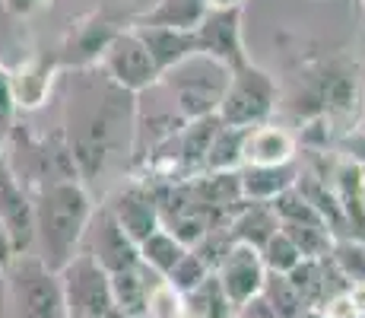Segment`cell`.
<instances>
[{
    "label": "cell",
    "mask_w": 365,
    "mask_h": 318,
    "mask_svg": "<svg viewBox=\"0 0 365 318\" xmlns=\"http://www.w3.org/2000/svg\"><path fill=\"white\" fill-rule=\"evenodd\" d=\"M67 102H64V137L73 153L80 179L96 182L108 172L118 156L133 150L137 131V96L115 86L99 67L67 70Z\"/></svg>",
    "instance_id": "cell-1"
},
{
    "label": "cell",
    "mask_w": 365,
    "mask_h": 318,
    "mask_svg": "<svg viewBox=\"0 0 365 318\" xmlns=\"http://www.w3.org/2000/svg\"><path fill=\"white\" fill-rule=\"evenodd\" d=\"M35 201V245L32 252L51 271H61L83 245L89 220L96 214L89 185L80 179L51 182L32 191Z\"/></svg>",
    "instance_id": "cell-2"
},
{
    "label": "cell",
    "mask_w": 365,
    "mask_h": 318,
    "mask_svg": "<svg viewBox=\"0 0 365 318\" xmlns=\"http://www.w3.org/2000/svg\"><path fill=\"white\" fill-rule=\"evenodd\" d=\"M4 162L29 191H38L41 185H51V182L80 179L64 131L32 134V127L16 121V118L10 121V127H6Z\"/></svg>",
    "instance_id": "cell-3"
},
{
    "label": "cell",
    "mask_w": 365,
    "mask_h": 318,
    "mask_svg": "<svg viewBox=\"0 0 365 318\" xmlns=\"http://www.w3.org/2000/svg\"><path fill=\"white\" fill-rule=\"evenodd\" d=\"M4 277V318H67L58 271L35 252L16 254Z\"/></svg>",
    "instance_id": "cell-4"
},
{
    "label": "cell",
    "mask_w": 365,
    "mask_h": 318,
    "mask_svg": "<svg viewBox=\"0 0 365 318\" xmlns=\"http://www.w3.org/2000/svg\"><path fill=\"white\" fill-rule=\"evenodd\" d=\"M137 10H128L121 4H102L89 13H80L67 23L61 45L54 48L61 61V70H89L99 67L102 54L124 29L133 26Z\"/></svg>",
    "instance_id": "cell-5"
},
{
    "label": "cell",
    "mask_w": 365,
    "mask_h": 318,
    "mask_svg": "<svg viewBox=\"0 0 365 318\" xmlns=\"http://www.w3.org/2000/svg\"><path fill=\"white\" fill-rule=\"evenodd\" d=\"M229 74L232 70H226L220 61L207 58V54H191L178 67L163 74L159 86H165L168 96L175 99V111L185 121H194V118L216 115L220 99L226 93Z\"/></svg>",
    "instance_id": "cell-6"
},
{
    "label": "cell",
    "mask_w": 365,
    "mask_h": 318,
    "mask_svg": "<svg viewBox=\"0 0 365 318\" xmlns=\"http://www.w3.org/2000/svg\"><path fill=\"white\" fill-rule=\"evenodd\" d=\"M277 105H279V83L273 80V74H267L264 67L248 61L245 67L229 74L216 118L226 127H255L270 121L277 115Z\"/></svg>",
    "instance_id": "cell-7"
},
{
    "label": "cell",
    "mask_w": 365,
    "mask_h": 318,
    "mask_svg": "<svg viewBox=\"0 0 365 318\" xmlns=\"http://www.w3.org/2000/svg\"><path fill=\"white\" fill-rule=\"evenodd\" d=\"M58 277H61L67 318H105L115 309L108 271L86 249L76 252L58 271Z\"/></svg>",
    "instance_id": "cell-8"
},
{
    "label": "cell",
    "mask_w": 365,
    "mask_h": 318,
    "mask_svg": "<svg viewBox=\"0 0 365 318\" xmlns=\"http://www.w3.org/2000/svg\"><path fill=\"white\" fill-rule=\"evenodd\" d=\"M99 70L115 83V86L128 89L133 96L146 93V89H156L159 80H163V74L156 70V64H153L150 51H146V45L140 41V35L133 26L124 29L108 45V51H105L102 61H99Z\"/></svg>",
    "instance_id": "cell-9"
},
{
    "label": "cell",
    "mask_w": 365,
    "mask_h": 318,
    "mask_svg": "<svg viewBox=\"0 0 365 318\" xmlns=\"http://www.w3.org/2000/svg\"><path fill=\"white\" fill-rule=\"evenodd\" d=\"M194 41H197V54L220 61L226 70H238L251 61L248 51H245L242 6H235V10H207V16L194 29Z\"/></svg>",
    "instance_id": "cell-10"
},
{
    "label": "cell",
    "mask_w": 365,
    "mask_h": 318,
    "mask_svg": "<svg viewBox=\"0 0 365 318\" xmlns=\"http://www.w3.org/2000/svg\"><path fill=\"white\" fill-rule=\"evenodd\" d=\"M105 207L111 210L121 229L128 232L133 242H143L150 232H156L163 226V217H159V201H156V191H153L150 182L143 179H133L128 185H118L108 194Z\"/></svg>",
    "instance_id": "cell-11"
},
{
    "label": "cell",
    "mask_w": 365,
    "mask_h": 318,
    "mask_svg": "<svg viewBox=\"0 0 365 318\" xmlns=\"http://www.w3.org/2000/svg\"><path fill=\"white\" fill-rule=\"evenodd\" d=\"M93 254L96 261L105 267L108 274H118V271H128V267L140 264V252H137V242L121 229V223L111 217V210L105 207H96L93 220H89V229L83 236V245Z\"/></svg>",
    "instance_id": "cell-12"
},
{
    "label": "cell",
    "mask_w": 365,
    "mask_h": 318,
    "mask_svg": "<svg viewBox=\"0 0 365 318\" xmlns=\"http://www.w3.org/2000/svg\"><path fill=\"white\" fill-rule=\"evenodd\" d=\"M0 226H4L6 239H10L13 252L26 254L35 245V201L32 191L10 172L4 159H0Z\"/></svg>",
    "instance_id": "cell-13"
},
{
    "label": "cell",
    "mask_w": 365,
    "mask_h": 318,
    "mask_svg": "<svg viewBox=\"0 0 365 318\" xmlns=\"http://www.w3.org/2000/svg\"><path fill=\"white\" fill-rule=\"evenodd\" d=\"M58 74H61V61L58 51H51V48H35L16 67H10V86L16 111L41 109L48 102V96H51Z\"/></svg>",
    "instance_id": "cell-14"
},
{
    "label": "cell",
    "mask_w": 365,
    "mask_h": 318,
    "mask_svg": "<svg viewBox=\"0 0 365 318\" xmlns=\"http://www.w3.org/2000/svg\"><path fill=\"white\" fill-rule=\"evenodd\" d=\"M216 277H220L222 289H226L229 302L238 309L251 299V296L261 293L264 280H267V267L261 258V249H251V245L232 242L229 252L222 254V261L216 264Z\"/></svg>",
    "instance_id": "cell-15"
},
{
    "label": "cell",
    "mask_w": 365,
    "mask_h": 318,
    "mask_svg": "<svg viewBox=\"0 0 365 318\" xmlns=\"http://www.w3.org/2000/svg\"><path fill=\"white\" fill-rule=\"evenodd\" d=\"M242 166H286L299 159V134L277 121H264L245 131Z\"/></svg>",
    "instance_id": "cell-16"
},
{
    "label": "cell",
    "mask_w": 365,
    "mask_h": 318,
    "mask_svg": "<svg viewBox=\"0 0 365 318\" xmlns=\"http://www.w3.org/2000/svg\"><path fill=\"white\" fill-rule=\"evenodd\" d=\"M133 29H137L140 41L146 45V51H150L159 74H168L181 61L197 54L194 29H172V26H133Z\"/></svg>",
    "instance_id": "cell-17"
},
{
    "label": "cell",
    "mask_w": 365,
    "mask_h": 318,
    "mask_svg": "<svg viewBox=\"0 0 365 318\" xmlns=\"http://www.w3.org/2000/svg\"><path fill=\"white\" fill-rule=\"evenodd\" d=\"M226 229H229V236H232V242L251 245V249H264L267 239L279 229V220H277L270 204L245 201L242 197V204H238L232 210V217H229Z\"/></svg>",
    "instance_id": "cell-18"
},
{
    "label": "cell",
    "mask_w": 365,
    "mask_h": 318,
    "mask_svg": "<svg viewBox=\"0 0 365 318\" xmlns=\"http://www.w3.org/2000/svg\"><path fill=\"white\" fill-rule=\"evenodd\" d=\"M299 179V162L286 166H242L238 169V185H242L245 201H264L270 204L286 188H292Z\"/></svg>",
    "instance_id": "cell-19"
},
{
    "label": "cell",
    "mask_w": 365,
    "mask_h": 318,
    "mask_svg": "<svg viewBox=\"0 0 365 318\" xmlns=\"http://www.w3.org/2000/svg\"><path fill=\"white\" fill-rule=\"evenodd\" d=\"M111 277V299H115V309H124L130 315L146 318V299H150V289L159 284V274L150 271V267L140 261V264L128 267V271L108 274Z\"/></svg>",
    "instance_id": "cell-20"
},
{
    "label": "cell",
    "mask_w": 365,
    "mask_h": 318,
    "mask_svg": "<svg viewBox=\"0 0 365 318\" xmlns=\"http://www.w3.org/2000/svg\"><path fill=\"white\" fill-rule=\"evenodd\" d=\"M207 16V0H156L150 10H137L133 26H172V29H197Z\"/></svg>",
    "instance_id": "cell-21"
},
{
    "label": "cell",
    "mask_w": 365,
    "mask_h": 318,
    "mask_svg": "<svg viewBox=\"0 0 365 318\" xmlns=\"http://www.w3.org/2000/svg\"><path fill=\"white\" fill-rule=\"evenodd\" d=\"M185 315L187 318H232L235 306L229 302L216 271H210L194 289L185 293Z\"/></svg>",
    "instance_id": "cell-22"
},
{
    "label": "cell",
    "mask_w": 365,
    "mask_h": 318,
    "mask_svg": "<svg viewBox=\"0 0 365 318\" xmlns=\"http://www.w3.org/2000/svg\"><path fill=\"white\" fill-rule=\"evenodd\" d=\"M137 252H140V261H143L150 271H156L159 277H168V274H172V267L187 254V245L181 242L172 229L159 226L156 232H150V236L137 245Z\"/></svg>",
    "instance_id": "cell-23"
},
{
    "label": "cell",
    "mask_w": 365,
    "mask_h": 318,
    "mask_svg": "<svg viewBox=\"0 0 365 318\" xmlns=\"http://www.w3.org/2000/svg\"><path fill=\"white\" fill-rule=\"evenodd\" d=\"M245 131L248 127H226L216 131L210 153L203 159V172H238L245 162Z\"/></svg>",
    "instance_id": "cell-24"
},
{
    "label": "cell",
    "mask_w": 365,
    "mask_h": 318,
    "mask_svg": "<svg viewBox=\"0 0 365 318\" xmlns=\"http://www.w3.org/2000/svg\"><path fill=\"white\" fill-rule=\"evenodd\" d=\"M279 229L296 242V249L302 252V258H327L334 252L336 236L327 226H314V223H279Z\"/></svg>",
    "instance_id": "cell-25"
},
{
    "label": "cell",
    "mask_w": 365,
    "mask_h": 318,
    "mask_svg": "<svg viewBox=\"0 0 365 318\" xmlns=\"http://www.w3.org/2000/svg\"><path fill=\"white\" fill-rule=\"evenodd\" d=\"M261 296L270 302V309L277 312V318H299L302 312H305V302H302L299 289L289 284V277H286V274L267 271Z\"/></svg>",
    "instance_id": "cell-26"
},
{
    "label": "cell",
    "mask_w": 365,
    "mask_h": 318,
    "mask_svg": "<svg viewBox=\"0 0 365 318\" xmlns=\"http://www.w3.org/2000/svg\"><path fill=\"white\" fill-rule=\"evenodd\" d=\"M331 261L346 277V284H365V242L356 236H343L334 242Z\"/></svg>",
    "instance_id": "cell-27"
},
{
    "label": "cell",
    "mask_w": 365,
    "mask_h": 318,
    "mask_svg": "<svg viewBox=\"0 0 365 318\" xmlns=\"http://www.w3.org/2000/svg\"><path fill=\"white\" fill-rule=\"evenodd\" d=\"M261 258H264V267L273 274H289L292 267L302 261V252L296 249V242H292L289 236H286L283 229H277L270 239L264 242L261 249Z\"/></svg>",
    "instance_id": "cell-28"
},
{
    "label": "cell",
    "mask_w": 365,
    "mask_h": 318,
    "mask_svg": "<svg viewBox=\"0 0 365 318\" xmlns=\"http://www.w3.org/2000/svg\"><path fill=\"white\" fill-rule=\"evenodd\" d=\"M146 318H187L185 315V293L175 289L163 277L156 287L150 289V299H146Z\"/></svg>",
    "instance_id": "cell-29"
},
{
    "label": "cell",
    "mask_w": 365,
    "mask_h": 318,
    "mask_svg": "<svg viewBox=\"0 0 365 318\" xmlns=\"http://www.w3.org/2000/svg\"><path fill=\"white\" fill-rule=\"evenodd\" d=\"M207 274H210V267L203 264V261H200V258H197V254H194L191 249H187V254L178 261V264L172 267V274H168L165 280H168V284H172L175 289H181V293H187V289H194V287H197L200 280L207 277Z\"/></svg>",
    "instance_id": "cell-30"
},
{
    "label": "cell",
    "mask_w": 365,
    "mask_h": 318,
    "mask_svg": "<svg viewBox=\"0 0 365 318\" xmlns=\"http://www.w3.org/2000/svg\"><path fill=\"white\" fill-rule=\"evenodd\" d=\"M336 150L343 153V159L365 169V127L356 124V127H349V131H343L340 137H336Z\"/></svg>",
    "instance_id": "cell-31"
},
{
    "label": "cell",
    "mask_w": 365,
    "mask_h": 318,
    "mask_svg": "<svg viewBox=\"0 0 365 318\" xmlns=\"http://www.w3.org/2000/svg\"><path fill=\"white\" fill-rule=\"evenodd\" d=\"M321 315H324V318H362L359 309H356L353 299H349L346 289H340V293L327 296V299L321 302Z\"/></svg>",
    "instance_id": "cell-32"
},
{
    "label": "cell",
    "mask_w": 365,
    "mask_h": 318,
    "mask_svg": "<svg viewBox=\"0 0 365 318\" xmlns=\"http://www.w3.org/2000/svg\"><path fill=\"white\" fill-rule=\"evenodd\" d=\"M51 4L54 0H0L4 13L6 16H13V19H29V16H35V13L48 10Z\"/></svg>",
    "instance_id": "cell-33"
},
{
    "label": "cell",
    "mask_w": 365,
    "mask_h": 318,
    "mask_svg": "<svg viewBox=\"0 0 365 318\" xmlns=\"http://www.w3.org/2000/svg\"><path fill=\"white\" fill-rule=\"evenodd\" d=\"M16 118V102H13V86H10V67L0 64V124L10 127Z\"/></svg>",
    "instance_id": "cell-34"
},
{
    "label": "cell",
    "mask_w": 365,
    "mask_h": 318,
    "mask_svg": "<svg viewBox=\"0 0 365 318\" xmlns=\"http://www.w3.org/2000/svg\"><path fill=\"white\" fill-rule=\"evenodd\" d=\"M235 315H238V318H277V312H273L270 302H267L261 293L251 296V299L245 302V306H238V309H235Z\"/></svg>",
    "instance_id": "cell-35"
},
{
    "label": "cell",
    "mask_w": 365,
    "mask_h": 318,
    "mask_svg": "<svg viewBox=\"0 0 365 318\" xmlns=\"http://www.w3.org/2000/svg\"><path fill=\"white\" fill-rule=\"evenodd\" d=\"M16 258V252H13V245H10V239H6V232H4V226H0V274L6 271V264Z\"/></svg>",
    "instance_id": "cell-36"
},
{
    "label": "cell",
    "mask_w": 365,
    "mask_h": 318,
    "mask_svg": "<svg viewBox=\"0 0 365 318\" xmlns=\"http://www.w3.org/2000/svg\"><path fill=\"white\" fill-rule=\"evenodd\" d=\"M346 293H349V299H353V306L359 309V315L365 318V284H349Z\"/></svg>",
    "instance_id": "cell-37"
},
{
    "label": "cell",
    "mask_w": 365,
    "mask_h": 318,
    "mask_svg": "<svg viewBox=\"0 0 365 318\" xmlns=\"http://www.w3.org/2000/svg\"><path fill=\"white\" fill-rule=\"evenodd\" d=\"M245 0H207V10H235Z\"/></svg>",
    "instance_id": "cell-38"
},
{
    "label": "cell",
    "mask_w": 365,
    "mask_h": 318,
    "mask_svg": "<svg viewBox=\"0 0 365 318\" xmlns=\"http://www.w3.org/2000/svg\"><path fill=\"white\" fill-rule=\"evenodd\" d=\"M105 318H140V315H130V312H124V309H111Z\"/></svg>",
    "instance_id": "cell-39"
},
{
    "label": "cell",
    "mask_w": 365,
    "mask_h": 318,
    "mask_svg": "<svg viewBox=\"0 0 365 318\" xmlns=\"http://www.w3.org/2000/svg\"><path fill=\"white\" fill-rule=\"evenodd\" d=\"M299 318H324V315H321V309H305Z\"/></svg>",
    "instance_id": "cell-40"
},
{
    "label": "cell",
    "mask_w": 365,
    "mask_h": 318,
    "mask_svg": "<svg viewBox=\"0 0 365 318\" xmlns=\"http://www.w3.org/2000/svg\"><path fill=\"white\" fill-rule=\"evenodd\" d=\"M4 137H6V124H0V159H4Z\"/></svg>",
    "instance_id": "cell-41"
},
{
    "label": "cell",
    "mask_w": 365,
    "mask_h": 318,
    "mask_svg": "<svg viewBox=\"0 0 365 318\" xmlns=\"http://www.w3.org/2000/svg\"><path fill=\"white\" fill-rule=\"evenodd\" d=\"M362 210H365V185H362Z\"/></svg>",
    "instance_id": "cell-42"
},
{
    "label": "cell",
    "mask_w": 365,
    "mask_h": 318,
    "mask_svg": "<svg viewBox=\"0 0 365 318\" xmlns=\"http://www.w3.org/2000/svg\"><path fill=\"white\" fill-rule=\"evenodd\" d=\"M356 239H362V242H365V232H362V236H356Z\"/></svg>",
    "instance_id": "cell-43"
},
{
    "label": "cell",
    "mask_w": 365,
    "mask_h": 318,
    "mask_svg": "<svg viewBox=\"0 0 365 318\" xmlns=\"http://www.w3.org/2000/svg\"><path fill=\"white\" fill-rule=\"evenodd\" d=\"M362 83H365V67H362Z\"/></svg>",
    "instance_id": "cell-44"
},
{
    "label": "cell",
    "mask_w": 365,
    "mask_h": 318,
    "mask_svg": "<svg viewBox=\"0 0 365 318\" xmlns=\"http://www.w3.org/2000/svg\"><path fill=\"white\" fill-rule=\"evenodd\" d=\"M359 124H362V127H365V118H362V121H359Z\"/></svg>",
    "instance_id": "cell-45"
},
{
    "label": "cell",
    "mask_w": 365,
    "mask_h": 318,
    "mask_svg": "<svg viewBox=\"0 0 365 318\" xmlns=\"http://www.w3.org/2000/svg\"><path fill=\"white\" fill-rule=\"evenodd\" d=\"M362 6H365V0H362Z\"/></svg>",
    "instance_id": "cell-46"
}]
</instances>
